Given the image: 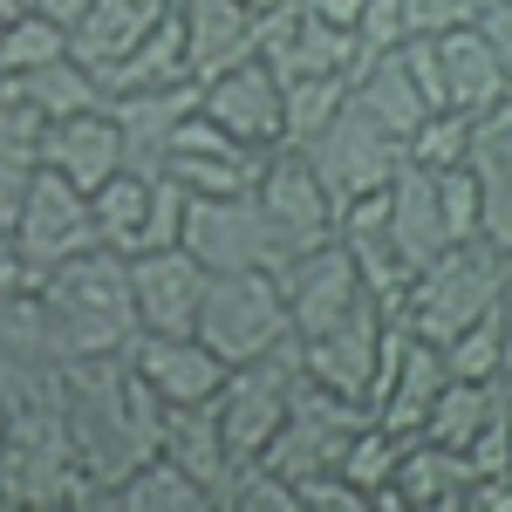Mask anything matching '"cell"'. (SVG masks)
Masks as SVG:
<instances>
[{"instance_id":"obj_1","label":"cell","mask_w":512,"mask_h":512,"mask_svg":"<svg viewBox=\"0 0 512 512\" xmlns=\"http://www.w3.org/2000/svg\"><path fill=\"white\" fill-rule=\"evenodd\" d=\"M287 287V315H294V342H301V369L321 390H342L369 403L376 369H383V335H390V308L362 287L355 260L342 239H328L315 253H301L294 267H280Z\"/></svg>"},{"instance_id":"obj_2","label":"cell","mask_w":512,"mask_h":512,"mask_svg":"<svg viewBox=\"0 0 512 512\" xmlns=\"http://www.w3.org/2000/svg\"><path fill=\"white\" fill-rule=\"evenodd\" d=\"M62 417H69L82 478H89V506H103L137 465L158 458L164 403L151 396V383L137 376L130 349L62 362Z\"/></svg>"},{"instance_id":"obj_3","label":"cell","mask_w":512,"mask_h":512,"mask_svg":"<svg viewBox=\"0 0 512 512\" xmlns=\"http://www.w3.org/2000/svg\"><path fill=\"white\" fill-rule=\"evenodd\" d=\"M41 308H48V328L62 355H110V349H130L144 335L137 321V287H130V253L117 246H89L76 260H62L55 274L35 280Z\"/></svg>"},{"instance_id":"obj_4","label":"cell","mask_w":512,"mask_h":512,"mask_svg":"<svg viewBox=\"0 0 512 512\" xmlns=\"http://www.w3.org/2000/svg\"><path fill=\"white\" fill-rule=\"evenodd\" d=\"M506 280H512V253H506V246H492L485 233L451 239L431 267H417V274H410V287H403V301H396L390 315L403 321L410 335H424V342L444 349L458 328L499 315Z\"/></svg>"},{"instance_id":"obj_5","label":"cell","mask_w":512,"mask_h":512,"mask_svg":"<svg viewBox=\"0 0 512 512\" xmlns=\"http://www.w3.org/2000/svg\"><path fill=\"white\" fill-rule=\"evenodd\" d=\"M301 151H308V164H315V178L328 185V198H335V205L376 198L396 171H403V158H410V144L396 137L390 123H376L362 103H355V82H349V103L321 123Z\"/></svg>"},{"instance_id":"obj_6","label":"cell","mask_w":512,"mask_h":512,"mask_svg":"<svg viewBox=\"0 0 512 512\" xmlns=\"http://www.w3.org/2000/svg\"><path fill=\"white\" fill-rule=\"evenodd\" d=\"M198 342L219 349L226 362H253V355L294 342L280 274H212L205 280V308H198Z\"/></svg>"},{"instance_id":"obj_7","label":"cell","mask_w":512,"mask_h":512,"mask_svg":"<svg viewBox=\"0 0 512 512\" xmlns=\"http://www.w3.org/2000/svg\"><path fill=\"white\" fill-rule=\"evenodd\" d=\"M301 342H280V349L253 355V362H233L226 369V390L212 396V410H219V431L233 444V458H260L274 431L287 424V403L301 390Z\"/></svg>"},{"instance_id":"obj_8","label":"cell","mask_w":512,"mask_h":512,"mask_svg":"<svg viewBox=\"0 0 512 512\" xmlns=\"http://www.w3.org/2000/svg\"><path fill=\"white\" fill-rule=\"evenodd\" d=\"M185 246H192L212 274H280V267H294V246L280 239V226L267 219V205L253 192L192 198V212H185Z\"/></svg>"},{"instance_id":"obj_9","label":"cell","mask_w":512,"mask_h":512,"mask_svg":"<svg viewBox=\"0 0 512 512\" xmlns=\"http://www.w3.org/2000/svg\"><path fill=\"white\" fill-rule=\"evenodd\" d=\"M7 233H14V253H21L28 287H35L41 274H55L62 260H76V253H89V246H103L89 192H76V185H69L62 171H48V164L35 171V185H28V198H21V212H14Z\"/></svg>"},{"instance_id":"obj_10","label":"cell","mask_w":512,"mask_h":512,"mask_svg":"<svg viewBox=\"0 0 512 512\" xmlns=\"http://www.w3.org/2000/svg\"><path fill=\"white\" fill-rule=\"evenodd\" d=\"M369 424V403H355L342 390H321L315 376H301V390L287 403V424L274 431V444L260 451L267 465H274L287 485H301V478L315 472H335L342 465V451H349V437Z\"/></svg>"},{"instance_id":"obj_11","label":"cell","mask_w":512,"mask_h":512,"mask_svg":"<svg viewBox=\"0 0 512 512\" xmlns=\"http://www.w3.org/2000/svg\"><path fill=\"white\" fill-rule=\"evenodd\" d=\"M253 198L267 205V219H274L280 239L294 246V260H301V253H315V246H328V239H335V226H342V205L328 198V185L315 178V164H308V151H301V144L267 151V171H260Z\"/></svg>"},{"instance_id":"obj_12","label":"cell","mask_w":512,"mask_h":512,"mask_svg":"<svg viewBox=\"0 0 512 512\" xmlns=\"http://www.w3.org/2000/svg\"><path fill=\"white\" fill-rule=\"evenodd\" d=\"M198 110L212 123H226L239 144H260V151H280L287 144V89L267 69V55H246L233 69L198 82Z\"/></svg>"},{"instance_id":"obj_13","label":"cell","mask_w":512,"mask_h":512,"mask_svg":"<svg viewBox=\"0 0 512 512\" xmlns=\"http://www.w3.org/2000/svg\"><path fill=\"white\" fill-rule=\"evenodd\" d=\"M178 185L192 198H233V192H253L260 185V171H267V151L260 144H239L226 123H212L205 110L178 123V137H171V164H164Z\"/></svg>"},{"instance_id":"obj_14","label":"cell","mask_w":512,"mask_h":512,"mask_svg":"<svg viewBox=\"0 0 512 512\" xmlns=\"http://www.w3.org/2000/svg\"><path fill=\"white\" fill-rule=\"evenodd\" d=\"M205 280H212V267L198 260L192 246L130 253V287H137V321H144V335H198Z\"/></svg>"},{"instance_id":"obj_15","label":"cell","mask_w":512,"mask_h":512,"mask_svg":"<svg viewBox=\"0 0 512 512\" xmlns=\"http://www.w3.org/2000/svg\"><path fill=\"white\" fill-rule=\"evenodd\" d=\"M260 55L280 82L294 76H355V35L315 21L301 0H274L260 14Z\"/></svg>"},{"instance_id":"obj_16","label":"cell","mask_w":512,"mask_h":512,"mask_svg":"<svg viewBox=\"0 0 512 512\" xmlns=\"http://www.w3.org/2000/svg\"><path fill=\"white\" fill-rule=\"evenodd\" d=\"M472 478H478L472 451L437 444V437H410L396 458V478L376 492V512H465Z\"/></svg>"},{"instance_id":"obj_17","label":"cell","mask_w":512,"mask_h":512,"mask_svg":"<svg viewBox=\"0 0 512 512\" xmlns=\"http://www.w3.org/2000/svg\"><path fill=\"white\" fill-rule=\"evenodd\" d=\"M41 164L62 171L76 192H103L117 171H130L123 130H117V117H110V103L76 110V117H62V123H41Z\"/></svg>"},{"instance_id":"obj_18","label":"cell","mask_w":512,"mask_h":512,"mask_svg":"<svg viewBox=\"0 0 512 512\" xmlns=\"http://www.w3.org/2000/svg\"><path fill=\"white\" fill-rule=\"evenodd\" d=\"M198 110V82H164V89H123L110 96V117L123 130V158L137 178H158L171 164V137L178 123Z\"/></svg>"},{"instance_id":"obj_19","label":"cell","mask_w":512,"mask_h":512,"mask_svg":"<svg viewBox=\"0 0 512 512\" xmlns=\"http://www.w3.org/2000/svg\"><path fill=\"white\" fill-rule=\"evenodd\" d=\"M130 362H137V376L151 383L164 410L171 403H212V396L226 390V355L205 349L198 335H137L130 342Z\"/></svg>"},{"instance_id":"obj_20","label":"cell","mask_w":512,"mask_h":512,"mask_svg":"<svg viewBox=\"0 0 512 512\" xmlns=\"http://www.w3.org/2000/svg\"><path fill=\"white\" fill-rule=\"evenodd\" d=\"M383 219H390L396 246H403V260L410 267H431L437 253L451 246V212H444V185H437V171H424L417 158H403L390 185H383Z\"/></svg>"},{"instance_id":"obj_21","label":"cell","mask_w":512,"mask_h":512,"mask_svg":"<svg viewBox=\"0 0 512 512\" xmlns=\"http://www.w3.org/2000/svg\"><path fill=\"white\" fill-rule=\"evenodd\" d=\"M158 451L171 458V465H185V472L212 492V512H226V492H233V444H226V431H219V410L212 403H171L158 424Z\"/></svg>"},{"instance_id":"obj_22","label":"cell","mask_w":512,"mask_h":512,"mask_svg":"<svg viewBox=\"0 0 512 512\" xmlns=\"http://www.w3.org/2000/svg\"><path fill=\"white\" fill-rule=\"evenodd\" d=\"M185 21V48H192V76H219L246 55H260V7L253 0H171Z\"/></svg>"},{"instance_id":"obj_23","label":"cell","mask_w":512,"mask_h":512,"mask_svg":"<svg viewBox=\"0 0 512 512\" xmlns=\"http://www.w3.org/2000/svg\"><path fill=\"white\" fill-rule=\"evenodd\" d=\"M437 69H444V110H465L485 117L512 103V69L499 62V48L485 28H458V35H437Z\"/></svg>"},{"instance_id":"obj_24","label":"cell","mask_w":512,"mask_h":512,"mask_svg":"<svg viewBox=\"0 0 512 512\" xmlns=\"http://www.w3.org/2000/svg\"><path fill=\"white\" fill-rule=\"evenodd\" d=\"M335 239H342V253L355 260L362 287H369V294H376L383 308H396L417 267L403 260V246H396L390 219H383V192H376V198H355V205H342V226H335Z\"/></svg>"},{"instance_id":"obj_25","label":"cell","mask_w":512,"mask_h":512,"mask_svg":"<svg viewBox=\"0 0 512 512\" xmlns=\"http://www.w3.org/2000/svg\"><path fill=\"white\" fill-rule=\"evenodd\" d=\"M478 178V226L492 246L512 253V103L472 117V151H465Z\"/></svg>"},{"instance_id":"obj_26","label":"cell","mask_w":512,"mask_h":512,"mask_svg":"<svg viewBox=\"0 0 512 512\" xmlns=\"http://www.w3.org/2000/svg\"><path fill=\"white\" fill-rule=\"evenodd\" d=\"M164 14H171V0H89V7H82V21L69 28V48H76L82 69L110 76L123 55L158 28Z\"/></svg>"},{"instance_id":"obj_27","label":"cell","mask_w":512,"mask_h":512,"mask_svg":"<svg viewBox=\"0 0 512 512\" xmlns=\"http://www.w3.org/2000/svg\"><path fill=\"white\" fill-rule=\"evenodd\" d=\"M41 123H62L76 117V110H96V103H110L103 96V76L96 69H82L76 55H62V62H41V69H21V76H0Z\"/></svg>"},{"instance_id":"obj_28","label":"cell","mask_w":512,"mask_h":512,"mask_svg":"<svg viewBox=\"0 0 512 512\" xmlns=\"http://www.w3.org/2000/svg\"><path fill=\"white\" fill-rule=\"evenodd\" d=\"M355 103H362L376 123H390L403 144L417 137V123L431 117V103H424V89H417V76H410L403 48H396V55H376V62H362V69H355Z\"/></svg>"},{"instance_id":"obj_29","label":"cell","mask_w":512,"mask_h":512,"mask_svg":"<svg viewBox=\"0 0 512 512\" xmlns=\"http://www.w3.org/2000/svg\"><path fill=\"white\" fill-rule=\"evenodd\" d=\"M164 82H198L192 76V48H185V21H178V7H171L158 28L137 41V48L123 55L110 76H103V96H123V89H164Z\"/></svg>"},{"instance_id":"obj_30","label":"cell","mask_w":512,"mask_h":512,"mask_svg":"<svg viewBox=\"0 0 512 512\" xmlns=\"http://www.w3.org/2000/svg\"><path fill=\"white\" fill-rule=\"evenodd\" d=\"M35 171H41V117L0 82V226H14Z\"/></svg>"},{"instance_id":"obj_31","label":"cell","mask_w":512,"mask_h":512,"mask_svg":"<svg viewBox=\"0 0 512 512\" xmlns=\"http://www.w3.org/2000/svg\"><path fill=\"white\" fill-rule=\"evenodd\" d=\"M512 396V376H492V383H465V376H451L444 390H437L431 403V424H424V437H437V444H458V451H472V437L506 410Z\"/></svg>"},{"instance_id":"obj_32","label":"cell","mask_w":512,"mask_h":512,"mask_svg":"<svg viewBox=\"0 0 512 512\" xmlns=\"http://www.w3.org/2000/svg\"><path fill=\"white\" fill-rule=\"evenodd\" d=\"M103 506H117V512H212V492H205L185 465H171L158 451L151 465H137V472L123 478Z\"/></svg>"},{"instance_id":"obj_33","label":"cell","mask_w":512,"mask_h":512,"mask_svg":"<svg viewBox=\"0 0 512 512\" xmlns=\"http://www.w3.org/2000/svg\"><path fill=\"white\" fill-rule=\"evenodd\" d=\"M96 205V233L103 246H117V253H137V239H144V219H151V178H137V171H117L103 192H89Z\"/></svg>"},{"instance_id":"obj_34","label":"cell","mask_w":512,"mask_h":512,"mask_svg":"<svg viewBox=\"0 0 512 512\" xmlns=\"http://www.w3.org/2000/svg\"><path fill=\"white\" fill-rule=\"evenodd\" d=\"M0 55H7V76H21V69L62 62V55H76V48H69V28H62V21H48V14H35V7H21V14L0 28Z\"/></svg>"},{"instance_id":"obj_35","label":"cell","mask_w":512,"mask_h":512,"mask_svg":"<svg viewBox=\"0 0 512 512\" xmlns=\"http://www.w3.org/2000/svg\"><path fill=\"white\" fill-rule=\"evenodd\" d=\"M403 444H410V437L383 431V424L369 417V424L349 437V451H342V465H335V472L349 478V485H362V492H369V506H376V492H383V485L396 478V458H403Z\"/></svg>"},{"instance_id":"obj_36","label":"cell","mask_w":512,"mask_h":512,"mask_svg":"<svg viewBox=\"0 0 512 512\" xmlns=\"http://www.w3.org/2000/svg\"><path fill=\"white\" fill-rule=\"evenodd\" d=\"M349 82L355 76H294V82H280V89H287V144H308L321 123L349 103Z\"/></svg>"},{"instance_id":"obj_37","label":"cell","mask_w":512,"mask_h":512,"mask_svg":"<svg viewBox=\"0 0 512 512\" xmlns=\"http://www.w3.org/2000/svg\"><path fill=\"white\" fill-rule=\"evenodd\" d=\"M444 369L465 376V383H492V376H506V328H499V315L458 328V335L444 342Z\"/></svg>"},{"instance_id":"obj_38","label":"cell","mask_w":512,"mask_h":512,"mask_svg":"<svg viewBox=\"0 0 512 512\" xmlns=\"http://www.w3.org/2000/svg\"><path fill=\"white\" fill-rule=\"evenodd\" d=\"M465 151H472V117L465 110H431L410 137V158L424 171H451V164H465Z\"/></svg>"},{"instance_id":"obj_39","label":"cell","mask_w":512,"mask_h":512,"mask_svg":"<svg viewBox=\"0 0 512 512\" xmlns=\"http://www.w3.org/2000/svg\"><path fill=\"white\" fill-rule=\"evenodd\" d=\"M403 41H410V28H403V0H369L362 21H355V69L376 62V55H396Z\"/></svg>"},{"instance_id":"obj_40","label":"cell","mask_w":512,"mask_h":512,"mask_svg":"<svg viewBox=\"0 0 512 512\" xmlns=\"http://www.w3.org/2000/svg\"><path fill=\"white\" fill-rule=\"evenodd\" d=\"M485 21V0H403V28L410 35H458Z\"/></svg>"},{"instance_id":"obj_41","label":"cell","mask_w":512,"mask_h":512,"mask_svg":"<svg viewBox=\"0 0 512 512\" xmlns=\"http://www.w3.org/2000/svg\"><path fill=\"white\" fill-rule=\"evenodd\" d=\"M294 499H301V512H362L369 506V492L362 485H349L342 472H315L294 485Z\"/></svg>"},{"instance_id":"obj_42","label":"cell","mask_w":512,"mask_h":512,"mask_svg":"<svg viewBox=\"0 0 512 512\" xmlns=\"http://www.w3.org/2000/svg\"><path fill=\"white\" fill-rule=\"evenodd\" d=\"M437 185H444V212H451V233H458V239L485 233V226H478V178H472V164H451V171H437Z\"/></svg>"},{"instance_id":"obj_43","label":"cell","mask_w":512,"mask_h":512,"mask_svg":"<svg viewBox=\"0 0 512 512\" xmlns=\"http://www.w3.org/2000/svg\"><path fill=\"white\" fill-rule=\"evenodd\" d=\"M485 35H492V48H499V62L512 69V0H485V21H478Z\"/></svg>"},{"instance_id":"obj_44","label":"cell","mask_w":512,"mask_h":512,"mask_svg":"<svg viewBox=\"0 0 512 512\" xmlns=\"http://www.w3.org/2000/svg\"><path fill=\"white\" fill-rule=\"evenodd\" d=\"M315 21H328V28H342V35H355V21H362V7L369 0H301Z\"/></svg>"},{"instance_id":"obj_45","label":"cell","mask_w":512,"mask_h":512,"mask_svg":"<svg viewBox=\"0 0 512 512\" xmlns=\"http://www.w3.org/2000/svg\"><path fill=\"white\" fill-rule=\"evenodd\" d=\"M14 287H28V274H21V253H14V233L0 226V294H14Z\"/></svg>"},{"instance_id":"obj_46","label":"cell","mask_w":512,"mask_h":512,"mask_svg":"<svg viewBox=\"0 0 512 512\" xmlns=\"http://www.w3.org/2000/svg\"><path fill=\"white\" fill-rule=\"evenodd\" d=\"M499 328H506V376H512V280H506V301H499Z\"/></svg>"},{"instance_id":"obj_47","label":"cell","mask_w":512,"mask_h":512,"mask_svg":"<svg viewBox=\"0 0 512 512\" xmlns=\"http://www.w3.org/2000/svg\"><path fill=\"white\" fill-rule=\"evenodd\" d=\"M21 7H28V0H0V28H7V21H14Z\"/></svg>"},{"instance_id":"obj_48","label":"cell","mask_w":512,"mask_h":512,"mask_svg":"<svg viewBox=\"0 0 512 512\" xmlns=\"http://www.w3.org/2000/svg\"><path fill=\"white\" fill-rule=\"evenodd\" d=\"M0 437H7V403H0Z\"/></svg>"},{"instance_id":"obj_49","label":"cell","mask_w":512,"mask_h":512,"mask_svg":"<svg viewBox=\"0 0 512 512\" xmlns=\"http://www.w3.org/2000/svg\"><path fill=\"white\" fill-rule=\"evenodd\" d=\"M0 76H7V55H0Z\"/></svg>"},{"instance_id":"obj_50","label":"cell","mask_w":512,"mask_h":512,"mask_svg":"<svg viewBox=\"0 0 512 512\" xmlns=\"http://www.w3.org/2000/svg\"><path fill=\"white\" fill-rule=\"evenodd\" d=\"M506 424H512V403H506Z\"/></svg>"}]
</instances>
